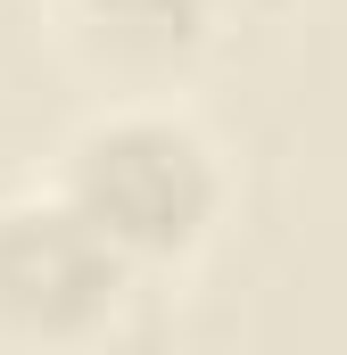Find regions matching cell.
I'll return each instance as SVG.
<instances>
[{
  "mask_svg": "<svg viewBox=\"0 0 347 355\" xmlns=\"http://www.w3.org/2000/svg\"><path fill=\"white\" fill-rule=\"evenodd\" d=\"M50 17L108 99H174L223 42V0H75Z\"/></svg>",
  "mask_w": 347,
  "mask_h": 355,
  "instance_id": "obj_3",
  "label": "cell"
},
{
  "mask_svg": "<svg viewBox=\"0 0 347 355\" xmlns=\"http://www.w3.org/2000/svg\"><path fill=\"white\" fill-rule=\"evenodd\" d=\"M50 190L141 281H182L232 215V166L215 132L174 99H99L58 141Z\"/></svg>",
  "mask_w": 347,
  "mask_h": 355,
  "instance_id": "obj_1",
  "label": "cell"
},
{
  "mask_svg": "<svg viewBox=\"0 0 347 355\" xmlns=\"http://www.w3.org/2000/svg\"><path fill=\"white\" fill-rule=\"evenodd\" d=\"M149 281L124 265L58 190H8L0 198V347L75 355L133 322V297Z\"/></svg>",
  "mask_w": 347,
  "mask_h": 355,
  "instance_id": "obj_2",
  "label": "cell"
},
{
  "mask_svg": "<svg viewBox=\"0 0 347 355\" xmlns=\"http://www.w3.org/2000/svg\"><path fill=\"white\" fill-rule=\"evenodd\" d=\"M50 8H75V0H50Z\"/></svg>",
  "mask_w": 347,
  "mask_h": 355,
  "instance_id": "obj_4",
  "label": "cell"
}]
</instances>
